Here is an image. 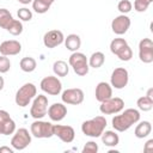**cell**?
Wrapping results in <instances>:
<instances>
[{"instance_id":"obj_2","label":"cell","mask_w":153,"mask_h":153,"mask_svg":"<svg viewBox=\"0 0 153 153\" xmlns=\"http://www.w3.org/2000/svg\"><path fill=\"white\" fill-rule=\"evenodd\" d=\"M106 128V120L104 116H96L81 124V131L84 135L90 137H99Z\"/></svg>"},{"instance_id":"obj_9","label":"cell","mask_w":153,"mask_h":153,"mask_svg":"<svg viewBox=\"0 0 153 153\" xmlns=\"http://www.w3.org/2000/svg\"><path fill=\"white\" fill-rule=\"evenodd\" d=\"M41 90L50 96H59L62 91V82L57 76L54 75H48L41 80Z\"/></svg>"},{"instance_id":"obj_7","label":"cell","mask_w":153,"mask_h":153,"mask_svg":"<svg viewBox=\"0 0 153 153\" xmlns=\"http://www.w3.org/2000/svg\"><path fill=\"white\" fill-rule=\"evenodd\" d=\"M48 111V98L44 94H36L32 99V104L30 108V115L35 120H42Z\"/></svg>"},{"instance_id":"obj_11","label":"cell","mask_w":153,"mask_h":153,"mask_svg":"<svg viewBox=\"0 0 153 153\" xmlns=\"http://www.w3.org/2000/svg\"><path fill=\"white\" fill-rule=\"evenodd\" d=\"M129 81V73L124 67H117L112 71L110 76V85L117 90L124 88Z\"/></svg>"},{"instance_id":"obj_29","label":"cell","mask_w":153,"mask_h":153,"mask_svg":"<svg viewBox=\"0 0 153 153\" xmlns=\"http://www.w3.org/2000/svg\"><path fill=\"white\" fill-rule=\"evenodd\" d=\"M136 105L141 111H149L153 108V99L147 96H142L136 100Z\"/></svg>"},{"instance_id":"obj_24","label":"cell","mask_w":153,"mask_h":153,"mask_svg":"<svg viewBox=\"0 0 153 153\" xmlns=\"http://www.w3.org/2000/svg\"><path fill=\"white\" fill-rule=\"evenodd\" d=\"M19 66H20V69H22L23 72H25V73H31V72H33V71L36 69L37 62H36V60H35L33 57H31V56H25V57H23V59L20 60Z\"/></svg>"},{"instance_id":"obj_12","label":"cell","mask_w":153,"mask_h":153,"mask_svg":"<svg viewBox=\"0 0 153 153\" xmlns=\"http://www.w3.org/2000/svg\"><path fill=\"white\" fill-rule=\"evenodd\" d=\"M84 91L79 87H73V88H67L62 92L61 99L65 104H71V105H79L84 102Z\"/></svg>"},{"instance_id":"obj_20","label":"cell","mask_w":153,"mask_h":153,"mask_svg":"<svg viewBox=\"0 0 153 153\" xmlns=\"http://www.w3.org/2000/svg\"><path fill=\"white\" fill-rule=\"evenodd\" d=\"M94 96H96V99L102 103L109 98L112 97V87L110 84L105 82V81H100L97 84L96 86V91H94Z\"/></svg>"},{"instance_id":"obj_21","label":"cell","mask_w":153,"mask_h":153,"mask_svg":"<svg viewBox=\"0 0 153 153\" xmlns=\"http://www.w3.org/2000/svg\"><path fill=\"white\" fill-rule=\"evenodd\" d=\"M63 42H65L66 48H67L69 51H72V53L78 51L79 48L81 47V38H80V36L76 35V33H71V35H68L67 37H65V41H63Z\"/></svg>"},{"instance_id":"obj_14","label":"cell","mask_w":153,"mask_h":153,"mask_svg":"<svg viewBox=\"0 0 153 153\" xmlns=\"http://www.w3.org/2000/svg\"><path fill=\"white\" fill-rule=\"evenodd\" d=\"M54 135L57 136L62 142L65 143H71L73 142L74 137H75V131L73 129V127L71 126H63V124H54L53 128Z\"/></svg>"},{"instance_id":"obj_3","label":"cell","mask_w":153,"mask_h":153,"mask_svg":"<svg viewBox=\"0 0 153 153\" xmlns=\"http://www.w3.org/2000/svg\"><path fill=\"white\" fill-rule=\"evenodd\" d=\"M37 94V88L35 86V84L32 82H26L24 84L22 87L18 88V91L16 92V97H14V102L20 108H25L30 104V102L36 97Z\"/></svg>"},{"instance_id":"obj_36","label":"cell","mask_w":153,"mask_h":153,"mask_svg":"<svg viewBox=\"0 0 153 153\" xmlns=\"http://www.w3.org/2000/svg\"><path fill=\"white\" fill-rule=\"evenodd\" d=\"M143 151H145V152H153V139H149V140L145 143Z\"/></svg>"},{"instance_id":"obj_37","label":"cell","mask_w":153,"mask_h":153,"mask_svg":"<svg viewBox=\"0 0 153 153\" xmlns=\"http://www.w3.org/2000/svg\"><path fill=\"white\" fill-rule=\"evenodd\" d=\"M4 152H6V153H13L14 149L13 148H10L7 146H1L0 147V153H4Z\"/></svg>"},{"instance_id":"obj_28","label":"cell","mask_w":153,"mask_h":153,"mask_svg":"<svg viewBox=\"0 0 153 153\" xmlns=\"http://www.w3.org/2000/svg\"><path fill=\"white\" fill-rule=\"evenodd\" d=\"M14 18H13V16L10 13V11L8 10H6V8H0V27H2V29H7L8 27V25L12 23V20H13Z\"/></svg>"},{"instance_id":"obj_19","label":"cell","mask_w":153,"mask_h":153,"mask_svg":"<svg viewBox=\"0 0 153 153\" xmlns=\"http://www.w3.org/2000/svg\"><path fill=\"white\" fill-rule=\"evenodd\" d=\"M22 51V44L16 39H7L0 44V54L5 56H14Z\"/></svg>"},{"instance_id":"obj_40","label":"cell","mask_w":153,"mask_h":153,"mask_svg":"<svg viewBox=\"0 0 153 153\" xmlns=\"http://www.w3.org/2000/svg\"><path fill=\"white\" fill-rule=\"evenodd\" d=\"M47 1H48V2H49V4H51V5H53V2H54V1H55V0H47Z\"/></svg>"},{"instance_id":"obj_26","label":"cell","mask_w":153,"mask_h":153,"mask_svg":"<svg viewBox=\"0 0 153 153\" xmlns=\"http://www.w3.org/2000/svg\"><path fill=\"white\" fill-rule=\"evenodd\" d=\"M105 62V55L102 51H94L88 59V66L92 68H99Z\"/></svg>"},{"instance_id":"obj_10","label":"cell","mask_w":153,"mask_h":153,"mask_svg":"<svg viewBox=\"0 0 153 153\" xmlns=\"http://www.w3.org/2000/svg\"><path fill=\"white\" fill-rule=\"evenodd\" d=\"M124 108V100L120 97H115V98H109L104 102L100 103L99 105V111L103 115H114V114H118L123 110Z\"/></svg>"},{"instance_id":"obj_35","label":"cell","mask_w":153,"mask_h":153,"mask_svg":"<svg viewBox=\"0 0 153 153\" xmlns=\"http://www.w3.org/2000/svg\"><path fill=\"white\" fill-rule=\"evenodd\" d=\"M98 152V145L94 141H88L82 147V153H97Z\"/></svg>"},{"instance_id":"obj_27","label":"cell","mask_w":153,"mask_h":153,"mask_svg":"<svg viewBox=\"0 0 153 153\" xmlns=\"http://www.w3.org/2000/svg\"><path fill=\"white\" fill-rule=\"evenodd\" d=\"M50 6L51 4H49L47 0H33L32 1V10L38 14H43L48 12Z\"/></svg>"},{"instance_id":"obj_8","label":"cell","mask_w":153,"mask_h":153,"mask_svg":"<svg viewBox=\"0 0 153 153\" xmlns=\"http://www.w3.org/2000/svg\"><path fill=\"white\" fill-rule=\"evenodd\" d=\"M31 143V133L26 128H19L13 133L11 139V146L13 149L23 151Z\"/></svg>"},{"instance_id":"obj_34","label":"cell","mask_w":153,"mask_h":153,"mask_svg":"<svg viewBox=\"0 0 153 153\" xmlns=\"http://www.w3.org/2000/svg\"><path fill=\"white\" fill-rule=\"evenodd\" d=\"M11 68V61L7 56L5 55H0V74L2 73H7Z\"/></svg>"},{"instance_id":"obj_39","label":"cell","mask_w":153,"mask_h":153,"mask_svg":"<svg viewBox=\"0 0 153 153\" xmlns=\"http://www.w3.org/2000/svg\"><path fill=\"white\" fill-rule=\"evenodd\" d=\"M20 4H23V5H29L30 2H32L33 0H18Z\"/></svg>"},{"instance_id":"obj_1","label":"cell","mask_w":153,"mask_h":153,"mask_svg":"<svg viewBox=\"0 0 153 153\" xmlns=\"http://www.w3.org/2000/svg\"><path fill=\"white\" fill-rule=\"evenodd\" d=\"M140 121V111L133 108L126 109L122 114L112 117V128L116 131H126Z\"/></svg>"},{"instance_id":"obj_22","label":"cell","mask_w":153,"mask_h":153,"mask_svg":"<svg viewBox=\"0 0 153 153\" xmlns=\"http://www.w3.org/2000/svg\"><path fill=\"white\" fill-rule=\"evenodd\" d=\"M151 131H152V124H151V122L149 121H141L135 127L134 135L137 139H143V137H147L151 134Z\"/></svg>"},{"instance_id":"obj_33","label":"cell","mask_w":153,"mask_h":153,"mask_svg":"<svg viewBox=\"0 0 153 153\" xmlns=\"http://www.w3.org/2000/svg\"><path fill=\"white\" fill-rule=\"evenodd\" d=\"M133 8V4L129 0H120V2L117 4V10L122 13V14H127L128 12H130Z\"/></svg>"},{"instance_id":"obj_16","label":"cell","mask_w":153,"mask_h":153,"mask_svg":"<svg viewBox=\"0 0 153 153\" xmlns=\"http://www.w3.org/2000/svg\"><path fill=\"white\" fill-rule=\"evenodd\" d=\"M63 41H65V36L60 30H50L45 32L43 36V44L49 49L59 47L60 44L63 43Z\"/></svg>"},{"instance_id":"obj_25","label":"cell","mask_w":153,"mask_h":153,"mask_svg":"<svg viewBox=\"0 0 153 153\" xmlns=\"http://www.w3.org/2000/svg\"><path fill=\"white\" fill-rule=\"evenodd\" d=\"M53 72L56 76H66L69 72L68 63L63 60H57L53 65Z\"/></svg>"},{"instance_id":"obj_5","label":"cell","mask_w":153,"mask_h":153,"mask_svg":"<svg viewBox=\"0 0 153 153\" xmlns=\"http://www.w3.org/2000/svg\"><path fill=\"white\" fill-rule=\"evenodd\" d=\"M68 65L73 68L74 73L76 75L84 76L88 73L90 66H88V60L86 57L85 54L79 53V51H74L72 53V55L68 59Z\"/></svg>"},{"instance_id":"obj_18","label":"cell","mask_w":153,"mask_h":153,"mask_svg":"<svg viewBox=\"0 0 153 153\" xmlns=\"http://www.w3.org/2000/svg\"><path fill=\"white\" fill-rule=\"evenodd\" d=\"M47 115L49 116V118L54 122H60L62 121L66 115H67V108L63 103H54L48 108Z\"/></svg>"},{"instance_id":"obj_23","label":"cell","mask_w":153,"mask_h":153,"mask_svg":"<svg viewBox=\"0 0 153 153\" xmlns=\"http://www.w3.org/2000/svg\"><path fill=\"white\" fill-rule=\"evenodd\" d=\"M100 136H102L103 143L108 147H115L120 143V136L114 130H105V131H103V134Z\"/></svg>"},{"instance_id":"obj_4","label":"cell","mask_w":153,"mask_h":153,"mask_svg":"<svg viewBox=\"0 0 153 153\" xmlns=\"http://www.w3.org/2000/svg\"><path fill=\"white\" fill-rule=\"evenodd\" d=\"M110 51L121 61H130L133 57V50L124 38H114L110 42Z\"/></svg>"},{"instance_id":"obj_31","label":"cell","mask_w":153,"mask_h":153,"mask_svg":"<svg viewBox=\"0 0 153 153\" xmlns=\"http://www.w3.org/2000/svg\"><path fill=\"white\" fill-rule=\"evenodd\" d=\"M17 14H18V18L20 22H30L32 19V12H31V10H29L26 7L19 8Z\"/></svg>"},{"instance_id":"obj_15","label":"cell","mask_w":153,"mask_h":153,"mask_svg":"<svg viewBox=\"0 0 153 153\" xmlns=\"http://www.w3.org/2000/svg\"><path fill=\"white\" fill-rule=\"evenodd\" d=\"M130 18L127 16V14H120L117 17H115V19H112L111 22V29H112V32L121 36V35H124L129 27H130Z\"/></svg>"},{"instance_id":"obj_38","label":"cell","mask_w":153,"mask_h":153,"mask_svg":"<svg viewBox=\"0 0 153 153\" xmlns=\"http://www.w3.org/2000/svg\"><path fill=\"white\" fill-rule=\"evenodd\" d=\"M4 86H5V80H4V78L0 75V91L4 88Z\"/></svg>"},{"instance_id":"obj_17","label":"cell","mask_w":153,"mask_h":153,"mask_svg":"<svg viewBox=\"0 0 153 153\" xmlns=\"http://www.w3.org/2000/svg\"><path fill=\"white\" fill-rule=\"evenodd\" d=\"M16 131V122L6 110H0V134L11 135Z\"/></svg>"},{"instance_id":"obj_32","label":"cell","mask_w":153,"mask_h":153,"mask_svg":"<svg viewBox=\"0 0 153 153\" xmlns=\"http://www.w3.org/2000/svg\"><path fill=\"white\" fill-rule=\"evenodd\" d=\"M152 2H153V0H135L134 1V10L136 12H145Z\"/></svg>"},{"instance_id":"obj_6","label":"cell","mask_w":153,"mask_h":153,"mask_svg":"<svg viewBox=\"0 0 153 153\" xmlns=\"http://www.w3.org/2000/svg\"><path fill=\"white\" fill-rule=\"evenodd\" d=\"M53 128H54V124L48 121L35 120L30 126V133L33 137H37V139H49L54 136Z\"/></svg>"},{"instance_id":"obj_13","label":"cell","mask_w":153,"mask_h":153,"mask_svg":"<svg viewBox=\"0 0 153 153\" xmlns=\"http://www.w3.org/2000/svg\"><path fill=\"white\" fill-rule=\"evenodd\" d=\"M139 59L143 63L153 62V42L151 38H142L139 42Z\"/></svg>"},{"instance_id":"obj_30","label":"cell","mask_w":153,"mask_h":153,"mask_svg":"<svg viewBox=\"0 0 153 153\" xmlns=\"http://www.w3.org/2000/svg\"><path fill=\"white\" fill-rule=\"evenodd\" d=\"M23 23L19 19H13L12 23L8 25V27L6 29V31H8L11 35L13 36H19L23 32Z\"/></svg>"}]
</instances>
